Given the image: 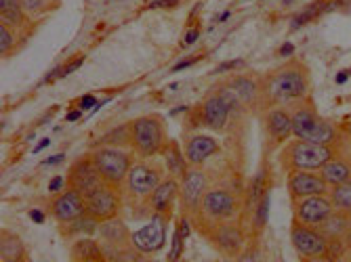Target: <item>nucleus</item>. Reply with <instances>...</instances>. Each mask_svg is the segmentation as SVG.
Here are the masks:
<instances>
[{
	"label": "nucleus",
	"mask_w": 351,
	"mask_h": 262,
	"mask_svg": "<svg viewBox=\"0 0 351 262\" xmlns=\"http://www.w3.org/2000/svg\"><path fill=\"white\" fill-rule=\"evenodd\" d=\"M23 7L21 0H0V17H3V23L9 27H17L23 23Z\"/></svg>",
	"instance_id": "28"
},
{
	"label": "nucleus",
	"mask_w": 351,
	"mask_h": 262,
	"mask_svg": "<svg viewBox=\"0 0 351 262\" xmlns=\"http://www.w3.org/2000/svg\"><path fill=\"white\" fill-rule=\"evenodd\" d=\"M181 252H183V235H181V231H175L173 233V246H171L169 260H179Z\"/></svg>",
	"instance_id": "35"
},
{
	"label": "nucleus",
	"mask_w": 351,
	"mask_h": 262,
	"mask_svg": "<svg viewBox=\"0 0 351 262\" xmlns=\"http://www.w3.org/2000/svg\"><path fill=\"white\" fill-rule=\"evenodd\" d=\"M131 147L141 157H154L167 147V128L160 116H141L131 122Z\"/></svg>",
	"instance_id": "4"
},
{
	"label": "nucleus",
	"mask_w": 351,
	"mask_h": 262,
	"mask_svg": "<svg viewBox=\"0 0 351 262\" xmlns=\"http://www.w3.org/2000/svg\"><path fill=\"white\" fill-rule=\"evenodd\" d=\"M293 137L309 141V143H317V145L335 147L341 135L328 120H324L317 114L311 101L301 99L299 105L293 109Z\"/></svg>",
	"instance_id": "2"
},
{
	"label": "nucleus",
	"mask_w": 351,
	"mask_h": 262,
	"mask_svg": "<svg viewBox=\"0 0 351 262\" xmlns=\"http://www.w3.org/2000/svg\"><path fill=\"white\" fill-rule=\"evenodd\" d=\"M200 61V57H191V59H183L181 63H177L175 68H173V72H181V70H185V68H189V65H194V63H198Z\"/></svg>",
	"instance_id": "39"
},
{
	"label": "nucleus",
	"mask_w": 351,
	"mask_h": 262,
	"mask_svg": "<svg viewBox=\"0 0 351 262\" xmlns=\"http://www.w3.org/2000/svg\"><path fill=\"white\" fill-rule=\"evenodd\" d=\"M242 65H244V63H242L240 59H236V61H230V63H221L217 72H228V70H232V68H242Z\"/></svg>",
	"instance_id": "40"
},
{
	"label": "nucleus",
	"mask_w": 351,
	"mask_h": 262,
	"mask_svg": "<svg viewBox=\"0 0 351 262\" xmlns=\"http://www.w3.org/2000/svg\"><path fill=\"white\" fill-rule=\"evenodd\" d=\"M97 233L106 239V244H110L114 248H120V246L131 241V235H129V231H126V224L118 218H110V220L99 222Z\"/></svg>",
	"instance_id": "23"
},
{
	"label": "nucleus",
	"mask_w": 351,
	"mask_h": 262,
	"mask_svg": "<svg viewBox=\"0 0 351 262\" xmlns=\"http://www.w3.org/2000/svg\"><path fill=\"white\" fill-rule=\"evenodd\" d=\"M93 161L97 166L101 179L112 185V187H122V183H126V176H129L131 168H133V159L131 153L124 151L122 147H110V145H99L93 153Z\"/></svg>",
	"instance_id": "5"
},
{
	"label": "nucleus",
	"mask_w": 351,
	"mask_h": 262,
	"mask_svg": "<svg viewBox=\"0 0 351 262\" xmlns=\"http://www.w3.org/2000/svg\"><path fill=\"white\" fill-rule=\"evenodd\" d=\"M293 204H295V220L309 224V226H320L335 212V206L328 193L309 195V198L297 200Z\"/></svg>",
	"instance_id": "9"
},
{
	"label": "nucleus",
	"mask_w": 351,
	"mask_h": 262,
	"mask_svg": "<svg viewBox=\"0 0 351 262\" xmlns=\"http://www.w3.org/2000/svg\"><path fill=\"white\" fill-rule=\"evenodd\" d=\"M99 145H110V147H124V145H131V124H124L112 133H108Z\"/></svg>",
	"instance_id": "31"
},
{
	"label": "nucleus",
	"mask_w": 351,
	"mask_h": 262,
	"mask_svg": "<svg viewBox=\"0 0 351 262\" xmlns=\"http://www.w3.org/2000/svg\"><path fill=\"white\" fill-rule=\"evenodd\" d=\"M217 151H219V143L208 135H194L185 143V157L191 166H202Z\"/></svg>",
	"instance_id": "20"
},
{
	"label": "nucleus",
	"mask_w": 351,
	"mask_h": 262,
	"mask_svg": "<svg viewBox=\"0 0 351 262\" xmlns=\"http://www.w3.org/2000/svg\"><path fill=\"white\" fill-rule=\"evenodd\" d=\"M95 103H97V101H95V96H93V94H86V96H82V99H80L78 107H80L82 112H86V109L95 107Z\"/></svg>",
	"instance_id": "38"
},
{
	"label": "nucleus",
	"mask_w": 351,
	"mask_h": 262,
	"mask_svg": "<svg viewBox=\"0 0 351 262\" xmlns=\"http://www.w3.org/2000/svg\"><path fill=\"white\" fill-rule=\"evenodd\" d=\"M29 216H32V220H34V222H45V214L38 212V210H32Z\"/></svg>",
	"instance_id": "43"
},
{
	"label": "nucleus",
	"mask_w": 351,
	"mask_h": 262,
	"mask_svg": "<svg viewBox=\"0 0 351 262\" xmlns=\"http://www.w3.org/2000/svg\"><path fill=\"white\" fill-rule=\"evenodd\" d=\"M337 155L332 145H317L303 139H295L284 145L280 153V161L284 170H320L326 161Z\"/></svg>",
	"instance_id": "3"
},
{
	"label": "nucleus",
	"mask_w": 351,
	"mask_h": 262,
	"mask_svg": "<svg viewBox=\"0 0 351 262\" xmlns=\"http://www.w3.org/2000/svg\"><path fill=\"white\" fill-rule=\"evenodd\" d=\"M118 212H120V195L116 187L106 183L86 195V214H90L95 220L104 222V220L116 218Z\"/></svg>",
	"instance_id": "10"
},
{
	"label": "nucleus",
	"mask_w": 351,
	"mask_h": 262,
	"mask_svg": "<svg viewBox=\"0 0 351 262\" xmlns=\"http://www.w3.org/2000/svg\"><path fill=\"white\" fill-rule=\"evenodd\" d=\"M230 92L238 99L240 105H254L257 99L261 96V86L254 82L250 76H240V78H234L230 84H228Z\"/></svg>",
	"instance_id": "22"
},
{
	"label": "nucleus",
	"mask_w": 351,
	"mask_h": 262,
	"mask_svg": "<svg viewBox=\"0 0 351 262\" xmlns=\"http://www.w3.org/2000/svg\"><path fill=\"white\" fill-rule=\"evenodd\" d=\"M167 218L169 216H162V214H156L154 212V216L149 218V222L131 235L133 248H137L143 254H152V252L162 250V246L167 241V226H169L167 224Z\"/></svg>",
	"instance_id": "11"
},
{
	"label": "nucleus",
	"mask_w": 351,
	"mask_h": 262,
	"mask_svg": "<svg viewBox=\"0 0 351 262\" xmlns=\"http://www.w3.org/2000/svg\"><path fill=\"white\" fill-rule=\"evenodd\" d=\"M72 258L76 260H88V262H95V260H106V250L95 241L90 239L88 235L78 239L74 246H72Z\"/></svg>",
	"instance_id": "26"
},
{
	"label": "nucleus",
	"mask_w": 351,
	"mask_h": 262,
	"mask_svg": "<svg viewBox=\"0 0 351 262\" xmlns=\"http://www.w3.org/2000/svg\"><path fill=\"white\" fill-rule=\"evenodd\" d=\"M230 103L226 101V96L221 92H215L210 96H206L204 103H202V114H200V120H202V126L210 128V130H223L228 126V120H230Z\"/></svg>",
	"instance_id": "16"
},
{
	"label": "nucleus",
	"mask_w": 351,
	"mask_h": 262,
	"mask_svg": "<svg viewBox=\"0 0 351 262\" xmlns=\"http://www.w3.org/2000/svg\"><path fill=\"white\" fill-rule=\"evenodd\" d=\"M309 72L301 61H291L265 76L261 96L267 103H289L307 99Z\"/></svg>",
	"instance_id": "1"
},
{
	"label": "nucleus",
	"mask_w": 351,
	"mask_h": 262,
	"mask_svg": "<svg viewBox=\"0 0 351 262\" xmlns=\"http://www.w3.org/2000/svg\"><path fill=\"white\" fill-rule=\"evenodd\" d=\"M317 228H320V231L328 239H345V235L349 233V228H351V214L335 210Z\"/></svg>",
	"instance_id": "24"
},
{
	"label": "nucleus",
	"mask_w": 351,
	"mask_h": 262,
	"mask_svg": "<svg viewBox=\"0 0 351 262\" xmlns=\"http://www.w3.org/2000/svg\"><path fill=\"white\" fill-rule=\"evenodd\" d=\"M13 44H15V34H13V29L9 25H0V53L9 55L13 51Z\"/></svg>",
	"instance_id": "34"
},
{
	"label": "nucleus",
	"mask_w": 351,
	"mask_h": 262,
	"mask_svg": "<svg viewBox=\"0 0 351 262\" xmlns=\"http://www.w3.org/2000/svg\"><path fill=\"white\" fill-rule=\"evenodd\" d=\"M68 183H70V187L78 189L84 198L88 193H93L95 189H99L101 185H106V181L101 179L97 166H95L93 155H82L80 159H76L72 163V170L68 174Z\"/></svg>",
	"instance_id": "13"
},
{
	"label": "nucleus",
	"mask_w": 351,
	"mask_h": 262,
	"mask_svg": "<svg viewBox=\"0 0 351 262\" xmlns=\"http://www.w3.org/2000/svg\"><path fill=\"white\" fill-rule=\"evenodd\" d=\"M0 258L5 262H15V260H21L25 250H23V244L19 241V237L11 235V233H3V244H0Z\"/></svg>",
	"instance_id": "30"
},
{
	"label": "nucleus",
	"mask_w": 351,
	"mask_h": 262,
	"mask_svg": "<svg viewBox=\"0 0 351 262\" xmlns=\"http://www.w3.org/2000/svg\"><path fill=\"white\" fill-rule=\"evenodd\" d=\"M179 231H181L183 239L189 235V224H187V220H185V218H181V226H179Z\"/></svg>",
	"instance_id": "44"
},
{
	"label": "nucleus",
	"mask_w": 351,
	"mask_h": 262,
	"mask_svg": "<svg viewBox=\"0 0 351 262\" xmlns=\"http://www.w3.org/2000/svg\"><path fill=\"white\" fill-rule=\"evenodd\" d=\"M70 224V228H68V233H72V235H76V233H84V235H93L95 231L99 228V220H95L90 214H82V216H78L76 220H72V222H68Z\"/></svg>",
	"instance_id": "32"
},
{
	"label": "nucleus",
	"mask_w": 351,
	"mask_h": 262,
	"mask_svg": "<svg viewBox=\"0 0 351 262\" xmlns=\"http://www.w3.org/2000/svg\"><path fill=\"white\" fill-rule=\"evenodd\" d=\"M177 5V0H160V3H154L152 7L156 9V7H175Z\"/></svg>",
	"instance_id": "45"
},
{
	"label": "nucleus",
	"mask_w": 351,
	"mask_h": 262,
	"mask_svg": "<svg viewBox=\"0 0 351 262\" xmlns=\"http://www.w3.org/2000/svg\"><path fill=\"white\" fill-rule=\"evenodd\" d=\"M328 195H330V200H332L335 210L351 214V181H345L341 185L330 187Z\"/></svg>",
	"instance_id": "29"
},
{
	"label": "nucleus",
	"mask_w": 351,
	"mask_h": 262,
	"mask_svg": "<svg viewBox=\"0 0 351 262\" xmlns=\"http://www.w3.org/2000/svg\"><path fill=\"white\" fill-rule=\"evenodd\" d=\"M236 210H238V202L234 198V193L228 189L206 191L200 204L202 216L208 218L210 222H226L236 214Z\"/></svg>",
	"instance_id": "7"
},
{
	"label": "nucleus",
	"mask_w": 351,
	"mask_h": 262,
	"mask_svg": "<svg viewBox=\"0 0 351 262\" xmlns=\"http://www.w3.org/2000/svg\"><path fill=\"white\" fill-rule=\"evenodd\" d=\"M198 34H200L198 27H191V29L187 31V34H185V44H194V42L198 40Z\"/></svg>",
	"instance_id": "41"
},
{
	"label": "nucleus",
	"mask_w": 351,
	"mask_h": 262,
	"mask_svg": "<svg viewBox=\"0 0 351 262\" xmlns=\"http://www.w3.org/2000/svg\"><path fill=\"white\" fill-rule=\"evenodd\" d=\"M267 216H269V191L263 195V198H259V202H257V212H254V226H257V228L265 226Z\"/></svg>",
	"instance_id": "33"
},
{
	"label": "nucleus",
	"mask_w": 351,
	"mask_h": 262,
	"mask_svg": "<svg viewBox=\"0 0 351 262\" xmlns=\"http://www.w3.org/2000/svg\"><path fill=\"white\" fill-rule=\"evenodd\" d=\"M82 63H84V57H78L76 61H72L70 65H66V68L61 70V78H63V76H68L70 72H76V68H80Z\"/></svg>",
	"instance_id": "37"
},
{
	"label": "nucleus",
	"mask_w": 351,
	"mask_h": 262,
	"mask_svg": "<svg viewBox=\"0 0 351 262\" xmlns=\"http://www.w3.org/2000/svg\"><path fill=\"white\" fill-rule=\"evenodd\" d=\"M347 135H349V139H351V124H349V128H347Z\"/></svg>",
	"instance_id": "51"
},
{
	"label": "nucleus",
	"mask_w": 351,
	"mask_h": 262,
	"mask_svg": "<svg viewBox=\"0 0 351 262\" xmlns=\"http://www.w3.org/2000/svg\"><path fill=\"white\" fill-rule=\"evenodd\" d=\"M291 241L303 260H326L328 258V237L317 226L293 220Z\"/></svg>",
	"instance_id": "6"
},
{
	"label": "nucleus",
	"mask_w": 351,
	"mask_h": 262,
	"mask_svg": "<svg viewBox=\"0 0 351 262\" xmlns=\"http://www.w3.org/2000/svg\"><path fill=\"white\" fill-rule=\"evenodd\" d=\"M80 114H82V109H80V107H78L76 112H70V114H68V122H76V120L80 118Z\"/></svg>",
	"instance_id": "47"
},
{
	"label": "nucleus",
	"mask_w": 351,
	"mask_h": 262,
	"mask_svg": "<svg viewBox=\"0 0 351 262\" xmlns=\"http://www.w3.org/2000/svg\"><path fill=\"white\" fill-rule=\"evenodd\" d=\"M265 130L274 145L286 143L293 137V114L284 107H271L265 114Z\"/></svg>",
	"instance_id": "18"
},
{
	"label": "nucleus",
	"mask_w": 351,
	"mask_h": 262,
	"mask_svg": "<svg viewBox=\"0 0 351 262\" xmlns=\"http://www.w3.org/2000/svg\"><path fill=\"white\" fill-rule=\"evenodd\" d=\"M210 239H213V244L217 246L219 252H226L230 256H236V254L242 252L244 237H242V231L236 224L217 222V226L210 231Z\"/></svg>",
	"instance_id": "19"
},
{
	"label": "nucleus",
	"mask_w": 351,
	"mask_h": 262,
	"mask_svg": "<svg viewBox=\"0 0 351 262\" xmlns=\"http://www.w3.org/2000/svg\"><path fill=\"white\" fill-rule=\"evenodd\" d=\"M165 179H162V170L154 166V163H147V161H139V163H133V168L126 176V189L133 195V198H149L154 193V189L160 185Z\"/></svg>",
	"instance_id": "8"
},
{
	"label": "nucleus",
	"mask_w": 351,
	"mask_h": 262,
	"mask_svg": "<svg viewBox=\"0 0 351 262\" xmlns=\"http://www.w3.org/2000/svg\"><path fill=\"white\" fill-rule=\"evenodd\" d=\"M347 3H349V0H315V3H311L307 9H303L301 13L295 15V19L291 21V29H299L305 23H311L313 19H317V17L324 15V13H330V11L341 9Z\"/></svg>",
	"instance_id": "21"
},
{
	"label": "nucleus",
	"mask_w": 351,
	"mask_h": 262,
	"mask_svg": "<svg viewBox=\"0 0 351 262\" xmlns=\"http://www.w3.org/2000/svg\"><path fill=\"white\" fill-rule=\"evenodd\" d=\"M165 153V163H167V170L171 176H177L181 179L185 174V168H187V157L185 153L179 151V145L177 143H167V147L162 149Z\"/></svg>",
	"instance_id": "27"
},
{
	"label": "nucleus",
	"mask_w": 351,
	"mask_h": 262,
	"mask_svg": "<svg viewBox=\"0 0 351 262\" xmlns=\"http://www.w3.org/2000/svg\"><path fill=\"white\" fill-rule=\"evenodd\" d=\"M61 185H63V179L61 176H55L53 181H51V185H49V191H61Z\"/></svg>",
	"instance_id": "42"
},
{
	"label": "nucleus",
	"mask_w": 351,
	"mask_h": 262,
	"mask_svg": "<svg viewBox=\"0 0 351 262\" xmlns=\"http://www.w3.org/2000/svg\"><path fill=\"white\" fill-rule=\"evenodd\" d=\"M345 258H347V260H351V248L347 250V256H345Z\"/></svg>",
	"instance_id": "50"
},
{
	"label": "nucleus",
	"mask_w": 351,
	"mask_h": 262,
	"mask_svg": "<svg viewBox=\"0 0 351 262\" xmlns=\"http://www.w3.org/2000/svg\"><path fill=\"white\" fill-rule=\"evenodd\" d=\"M59 161H63V153H59V155H53V157L45 159V163H47V166H49V163H59Z\"/></svg>",
	"instance_id": "46"
},
{
	"label": "nucleus",
	"mask_w": 351,
	"mask_h": 262,
	"mask_svg": "<svg viewBox=\"0 0 351 262\" xmlns=\"http://www.w3.org/2000/svg\"><path fill=\"white\" fill-rule=\"evenodd\" d=\"M177 198H179V179L169 176L154 189V193L147 198V204H149L152 212L162 214V216H171Z\"/></svg>",
	"instance_id": "17"
},
{
	"label": "nucleus",
	"mask_w": 351,
	"mask_h": 262,
	"mask_svg": "<svg viewBox=\"0 0 351 262\" xmlns=\"http://www.w3.org/2000/svg\"><path fill=\"white\" fill-rule=\"evenodd\" d=\"M47 145H49V139H45V141H43V143H40V145H38V147L34 149V153H38V151H43V149H45Z\"/></svg>",
	"instance_id": "49"
},
{
	"label": "nucleus",
	"mask_w": 351,
	"mask_h": 262,
	"mask_svg": "<svg viewBox=\"0 0 351 262\" xmlns=\"http://www.w3.org/2000/svg\"><path fill=\"white\" fill-rule=\"evenodd\" d=\"M206 187H208V181L204 172L185 170V174L179 179V200L187 212H196L200 208Z\"/></svg>",
	"instance_id": "14"
},
{
	"label": "nucleus",
	"mask_w": 351,
	"mask_h": 262,
	"mask_svg": "<svg viewBox=\"0 0 351 262\" xmlns=\"http://www.w3.org/2000/svg\"><path fill=\"white\" fill-rule=\"evenodd\" d=\"M21 7H23V11L25 13H38V11H43V7H45V0H21Z\"/></svg>",
	"instance_id": "36"
},
{
	"label": "nucleus",
	"mask_w": 351,
	"mask_h": 262,
	"mask_svg": "<svg viewBox=\"0 0 351 262\" xmlns=\"http://www.w3.org/2000/svg\"><path fill=\"white\" fill-rule=\"evenodd\" d=\"M286 187H289V195L293 202L309 198V195L328 193V189H330V185L324 181L320 170L317 172L315 170H293V172H289Z\"/></svg>",
	"instance_id": "12"
},
{
	"label": "nucleus",
	"mask_w": 351,
	"mask_h": 262,
	"mask_svg": "<svg viewBox=\"0 0 351 262\" xmlns=\"http://www.w3.org/2000/svg\"><path fill=\"white\" fill-rule=\"evenodd\" d=\"M53 216L57 222L68 224L72 220H76L78 216H82L86 212V198L74 187H68L66 191L59 193V198H55L53 206Z\"/></svg>",
	"instance_id": "15"
},
{
	"label": "nucleus",
	"mask_w": 351,
	"mask_h": 262,
	"mask_svg": "<svg viewBox=\"0 0 351 262\" xmlns=\"http://www.w3.org/2000/svg\"><path fill=\"white\" fill-rule=\"evenodd\" d=\"M320 174L324 176V181L335 187V185H341L345 181H351V163L343 157H332L330 161H326L324 166L320 168Z\"/></svg>",
	"instance_id": "25"
},
{
	"label": "nucleus",
	"mask_w": 351,
	"mask_h": 262,
	"mask_svg": "<svg viewBox=\"0 0 351 262\" xmlns=\"http://www.w3.org/2000/svg\"><path fill=\"white\" fill-rule=\"evenodd\" d=\"M293 51H295L293 44H284V47H282V55H291Z\"/></svg>",
	"instance_id": "48"
}]
</instances>
